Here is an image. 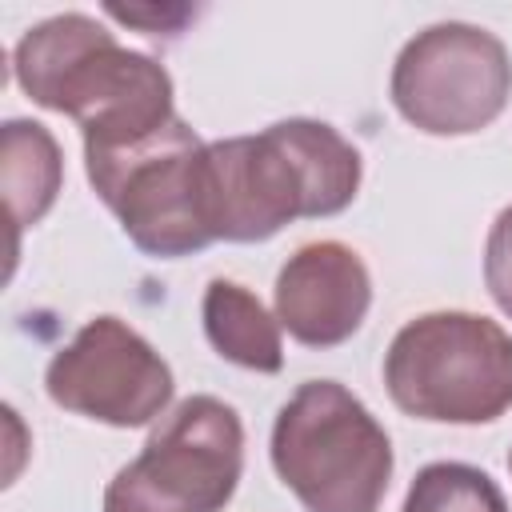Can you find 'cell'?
<instances>
[{
    "label": "cell",
    "mask_w": 512,
    "mask_h": 512,
    "mask_svg": "<svg viewBox=\"0 0 512 512\" xmlns=\"http://www.w3.org/2000/svg\"><path fill=\"white\" fill-rule=\"evenodd\" d=\"M364 160L352 140L312 116H288L256 136L204 144V224L212 240L260 244L292 220L344 212Z\"/></svg>",
    "instance_id": "6da1fadb"
},
{
    "label": "cell",
    "mask_w": 512,
    "mask_h": 512,
    "mask_svg": "<svg viewBox=\"0 0 512 512\" xmlns=\"http://www.w3.org/2000/svg\"><path fill=\"white\" fill-rule=\"evenodd\" d=\"M12 76L32 104L80 124L84 156L132 148L176 120L168 68L88 12L32 24L12 48Z\"/></svg>",
    "instance_id": "7a4b0ae2"
},
{
    "label": "cell",
    "mask_w": 512,
    "mask_h": 512,
    "mask_svg": "<svg viewBox=\"0 0 512 512\" xmlns=\"http://www.w3.org/2000/svg\"><path fill=\"white\" fill-rule=\"evenodd\" d=\"M268 452L304 512H380L396 464L384 424L340 380H304L280 404Z\"/></svg>",
    "instance_id": "3957f363"
},
{
    "label": "cell",
    "mask_w": 512,
    "mask_h": 512,
    "mask_svg": "<svg viewBox=\"0 0 512 512\" xmlns=\"http://www.w3.org/2000/svg\"><path fill=\"white\" fill-rule=\"evenodd\" d=\"M384 388L416 420H500L512 408V336L480 312H424L392 336Z\"/></svg>",
    "instance_id": "277c9868"
},
{
    "label": "cell",
    "mask_w": 512,
    "mask_h": 512,
    "mask_svg": "<svg viewBox=\"0 0 512 512\" xmlns=\"http://www.w3.org/2000/svg\"><path fill=\"white\" fill-rule=\"evenodd\" d=\"M244 472V424L220 396H184L104 488V512H220Z\"/></svg>",
    "instance_id": "5b68a950"
},
{
    "label": "cell",
    "mask_w": 512,
    "mask_h": 512,
    "mask_svg": "<svg viewBox=\"0 0 512 512\" xmlns=\"http://www.w3.org/2000/svg\"><path fill=\"white\" fill-rule=\"evenodd\" d=\"M84 172L144 256L180 260L212 244L204 224V140L180 116L132 148L84 156Z\"/></svg>",
    "instance_id": "8992f818"
},
{
    "label": "cell",
    "mask_w": 512,
    "mask_h": 512,
    "mask_svg": "<svg viewBox=\"0 0 512 512\" xmlns=\"http://www.w3.org/2000/svg\"><path fill=\"white\" fill-rule=\"evenodd\" d=\"M388 92L412 128L428 136H472L508 108L512 60L488 28L440 20L396 52Z\"/></svg>",
    "instance_id": "52a82bcc"
},
{
    "label": "cell",
    "mask_w": 512,
    "mask_h": 512,
    "mask_svg": "<svg viewBox=\"0 0 512 512\" xmlns=\"http://www.w3.org/2000/svg\"><path fill=\"white\" fill-rule=\"evenodd\" d=\"M44 388L64 412L144 428L172 400L168 360L120 316H92L44 368Z\"/></svg>",
    "instance_id": "ba28073f"
},
{
    "label": "cell",
    "mask_w": 512,
    "mask_h": 512,
    "mask_svg": "<svg viewBox=\"0 0 512 512\" xmlns=\"http://www.w3.org/2000/svg\"><path fill=\"white\" fill-rule=\"evenodd\" d=\"M368 308V264L340 240H312L296 248L276 276V320L304 348H336L352 340Z\"/></svg>",
    "instance_id": "9c48e42d"
},
{
    "label": "cell",
    "mask_w": 512,
    "mask_h": 512,
    "mask_svg": "<svg viewBox=\"0 0 512 512\" xmlns=\"http://www.w3.org/2000/svg\"><path fill=\"white\" fill-rule=\"evenodd\" d=\"M204 336L228 364H240L248 372H280L284 368V340L280 320L260 304L256 292H248L236 280L216 276L204 288L200 300Z\"/></svg>",
    "instance_id": "30bf717a"
},
{
    "label": "cell",
    "mask_w": 512,
    "mask_h": 512,
    "mask_svg": "<svg viewBox=\"0 0 512 512\" xmlns=\"http://www.w3.org/2000/svg\"><path fill=\"white\" fill-rule=\"evenodd\" d=\"M0 176L16 228L44 220L64 180V156L56 136L40 120H4L0 128Z\"/></svg>",
    "instance_id": "8fae6325"
},
{
    "label": "cell",
    "mask_w": 512,
    "mask_h": 512,
    "mask_svg": "<svg viewBox=\"0 0 512 512\" xmlns=\"http://www.w3.org/2000/svg\"><path fill=\"white\" fill-rule=\"evenodd\" d=\"M400 512H508V500L484 468L436 460L412 476Z\"/></svg>",
    "instance_id": "7c38bea8"
},
{
    "label": "cell",
    "mask_w": 512,
    "mask_h": 512,
    "mask_svg": "<svg viewBox=\"0 0 512 512\" xmlns=\"http://www.w3.org/2000/svg\"><path fill=\"white\" fill-rule=\"evenodd\" d=\"M484 284L496 308L512 320V204L500 208V216L488 228L484 240Z\"/></svg>",
    "instance_id": "4fadbf2b"
},
{
    "label": "cell",
    "mask_w": 512,
    "mask_h": 512,
    "mask_svg": "<svg viewBox=\"0 0 512 512\" xmlns=\"http://www.w3.org/2000/svg\"><path fill=\"white\" fill-rule=\"evenodd\" d=\"M104 12L120 24H132V28H144L148 36H176L184 20L196 16V8H184V4H140V8H124V4H104Z\"/></svg>",
    "instance_id": "5bb4252c"
},
{
    "label": "cell",
    "mask_w": 512,
    "mask_h": 512,
    "mask_svg": "<svg viewBox=\"0 0 512 512\" xmlns=\"http://www.w3.org/2000/svg\"><path fill=\"white\" fill-rule=\"evenodd\" d=\"M508 472H512V452H508Z\"/></svg>",
    "instance_id": "9a60e30c"
}]
</instances>
